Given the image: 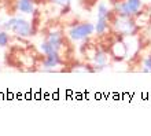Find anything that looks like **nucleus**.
Returning <instances> with one entry per match:
<instances>
[{
  "instance_id": "obj_2",
  "label": "nucleus",
  "mask_w": 151,
  "mask_h": 136,
  "mask_svg": "<svg viewBox=\"0 0 151 136\" xmlns=\"http://www.w3.org/2000/svg\"><path fill=\"white\" fill-rule=\"evenodd\" d=\"M110 25H111L113 30H114L115 35L122 37H131L135 36L139 28L136 25L133 17H121V15H115L111 17V21H110Z\"/></svg>"
},
{
  "instance_id": "obj_11",
  "label": "nucleus",
  "mask_w": 151,
  "mask_h": 136,
  "mask_svg": "<svg viewBox=\"0 0 151 136\" xmlns=\"http://www.w3.org/2000/svg\"><path fill=\"white\" fill-rule=\"evenodd\" d=\"M40 51L43 52L44 55H54V54H60L59 50L55 48L51 43H48L47 40H44L41 44H40Z\"/></svg>"
},
{
  "instance_id": "obj_8",
  "label": "nucleus",
  "mask_w": 151,
  "mask_h": 136,
  "mask_svg": "<svg viewBox=\"0 0 151 136\" xmlns=\"http://www.w3.org/2000/svg\"><path fill=\"white\" fill-rule=\"evenodd\" d=\"M110 21H111V18H109V17H96L95 33L98 36H104L107 33V30L111 28Z\"/></svg>"
},
{
  "instance_id": "obj_4",
  "label": "nucleus",
  "mask_w": 151,
  "mask_h": 136,
  "mask_svg": "<svg viewBox=\"0 0 151 136\" xmlns=\"http://www.w3.org/2000/svg\"><path fill=\"white\" fill-rule=\"evenodd\" d=\"M143 1L142 0H122L114 4V11L113 14L121 17H133L135 18L142 10Z\"/></svg>"
},
{
  "instance_id": "obj_15",
  "label": "nucleus",
  "mask_w": 151,
  "mask_h": 136,
  "mask_svg": "<svg viewBox=\"0 0 151 136\" xmlns=\"http://www.w3.org/2000/svg\"><path fill=\"white\" fill-rule=\"evenodd\" d=\"M35 1H36V3H40V1H41V0H35Z\"/></svg>"
},
{
  "instance_id": "obj_1",
  "label": "nucleus",
  "mask_w": 151,
  "mask_h": 136,
  "mask_svg": "<svg viewBox=\"0 0 151 136\" xmlns=\"http://www.w3.org/2000/svg\"><path fill=\"white\" fill-rule=\"evenodd\" d=\"M0 29L12 33L14 36L26 39L33 35V25L30 21L25 19L22 17H10L7 19L0 18Z\"/></svg>"
},
{
  "instance_id": "obj_14",
  "label": "nucleus",
  "mask_w": 151,
  "mask_h": 136,
  "mask_svg": "<svg viewBox=\"0 0 151 136\" xmlns=\"http://www.w3.org/2000/svg\"><path fill=\"white\" fill-rule=\"evenodd\" d=\"M52 4H55V6H58V7H66L68 8L69 6H70V3H72V0H50Z\"/></svg>"
},
{
  "instance_id": "obj_12",
  "label": "nucleus",
  "mask_w": 151,
  "mask_h": 136,
  "mask_svg": "<svg viewBox=\"0 0 151 136\" xmlns=\"http://www.w3.org/2000/svg\"><path fill=\"white\" fill-rule=\"evenodd\" d=\"M10 41H11L10 32L4 30V29H0V47H7V45H10Z\"/></svg>"
},
{
  "instance_id": "obj_7",
  "label": "nucleus",
  "mask_w": 151,
  "mask_h": 136,
  "mask_svg": "<svg viewBox=\"0 0 151 136\" xmlns=\"http://www.w3.org/2000/svg\"><path fill=\"white\" fill-rule=\"evenodd\" d=\"M62 65H63V60H62L60 54H54V55H44L41 68L47 72H54L56 68H59Z\"/></svg>"
},
{
  "instance_id": "obj_5",
  "label": "nucleus",
  "mask_w": 151,
  "mask_h": 136,
  "mask_svg": "<svg viewBox=\"0 0 151 136\" xmlns=\"http://www.w3.org/2000/svg\"><path fill=\"white\" fill-rule=\"evenodd\" d=\"M92 60V66H93V70H103L104 68L109 66V60H110V54L103 50H95L93 55L91 56Z\"/></svg>"
},
{
  "instance_id": "obj_6",
  "label": "nucleus",
  "mask_w": 151,
  "mask_h": 136,
  "mask_svg": "<svg viewBox=\"0 0 151 136\" xmlns=\"http://www.w3.org/2000/svg\"><path fill=\"white\" fill-rule=\"evenodd\" d=\"M109 54H110V58H113V59L122 60L124 58L128 55V47L125 45L124 41L117 40L110 45V51H109Z\"/></svg>"
},
{
  "instance_id": "obj_10",
  "label": "nucleus",
  "mask_w": 151,
  "mask_h": 136,
  "mask_svg": "<svg viewBox=\"0 0 151 136\" xmlns=\"http://www.w3.org/2000/svg\"><path fill=\"white\" fill-rule=\"evenodd\" d=\"M45 40H47L48 43H51L55 48H58L59 51L65 44V36H63V33L59 32V30H54V32L48 33V36Z\"/></svg>"
},
{
  "instance_id": "obj_3",
  "label": "nucleus",
  "mask_w": 151,
  "mask_h": 136,
  "mask_svg": "<svg viewBox=\"0 0 151 136\" xmlns=\"http://www.w3.org/2000/svg\"><path fill=\"white\" fill-rule=\"evenodd\" d=\"M95 35V25L91 22H78L68 30V37L72 41H85Z\"/></svg>"
},
{
  "instance_id": "obj_13",
  "label": "nucleus",
  "mask_w": 151,
  "mask_h": 136,
  "mask_svg": "<svg viewBox=\"0 0 151 136\" xmlns=\"http://www.w3.org/2000/svg\"><path fill=\"white\" fill-rule=\"evenodd\" d=\"M144 73H151V55H148L147 58H144L143 60V69Z\"/></svg>"
},
{
  "instance_id": "obj_9",
  "label": "nucleus",
  "mask_w": 151,
  "mask_h": 136,
  "mask_svg": "<svg viewBox=\"0 0 151 136\" xmlns=\"http://www.w3.org/2000/svg\"><path fill=\"white\" fill-rule=\"evenodd\" d=\"M17 11L21 14H26V15H32L36 8V1L35 0H17Z\"/></svg>"
},
{
  "instance_id": "obj_16",
  "label": "nucleus",
  "mask_w": 151,
  "mask_h": 136,
  "mask_svg": "<svg viewBox=\"0 0 151 136\" xmlns=\"http://www.w3.org/2000/svg\"><path fill=\"white\" fill-rule=\"evenodd\" d=\"M0 70H1V66H0Z\"/></svg>"
}]
</instances>
